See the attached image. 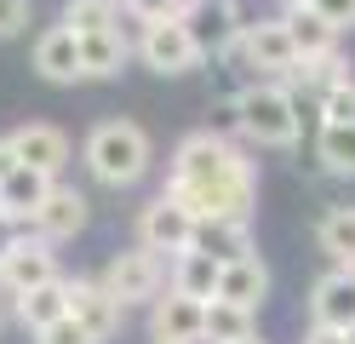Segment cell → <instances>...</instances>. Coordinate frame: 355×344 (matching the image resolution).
Instances as JSON below:
<instances>
[{
    "mask_svg": "<svg viewBox=\"0 0 355 344\" xmlns=\"http://www.w3.org/2000/svg\"><path fill=\"white\" fill-rule=\"evenodd\" d=\"M230 126L247 138L252 149H298L304 138V109H298V92L286 81H252L230 98Z\"/></svg>",
    "mask_w": 355,
    "mask_h": 344,
    "instance_id": "6da1fadb",
    "label": "cell"
},
{
    "mask_svg": "<svg viewBox=\"0 0 355 344\" xmlns=\"http://www.w3.org/2000/svg\"><path fill=\"white\" fill-rule=\"evenodd\" d=\"M80 167L92 172V183H103V190H132V183H144L149 167H155V138L126 121V115H109V121H98L92 132H86L80 144Z\"/></svg>",
    "mask_w": 355,
    "mask_h": 344,
    "instance_id": "7a4b0ae2",
    "label": "cell"
},
{
    "mask_svg": "<svg viewBox=\"0 0 355 344\" xmlns=\"http://www.w3.org/2000/svg\"><path fill=\"white\" fill-rule=\"evenodd\" d=\"M247 149H235L224 132H212V126H201V132H184L178 138V149H172V161H166V183L161 190L166 195H195V190H212V183H224L235 167H247Z\"/></svg>",
    "mask_w": 355,
    "mask_h": 344,
    "instance_id": "3957f363",
    "label": "cell"
},
{
    "mask_svg": "<svg viewBox=\"0 0 355 344\" xmlns=\"http://www.w3.org/2000/svg\"><path fill=\"white\" fill-rule=\"evenodd\" d=\"M132 58H138L149 75H166V81H172V75H189V69H201V63H207L184 17L144 23V29H138V40H132Z\"/></svg>",
    "mask_w": 355,
    "mask_h": 344,
    "instance_id": "277c9868",
    "label": "cell"
},
{
    "mask_svg": "<svg viewBox=\"0 0 355 344\" xmlns=\"http://www.w3.org/2000/svg\"><path fill=\"white\" fill-rule=\"evenodd\" d=\"M58 275H63L58 247H52V241H40L35 229H24V236H17V247L6 252V259H0V310H12L24 293L58 281Z\"/></svg>",
    "mask_w": 355,
    "mask_h": 344,
    "instance_id": "5b68a950",
    "label": "cell"
},
{
    "mask_svg": "<svg viewBox=\"0 0 355 344\" xmlns=\"http://www.w3.org/2000/svg\"><path fill=\"white\" fill-rule=\"evenodd\" d=\"M98 281L115 293L126 310L132 304H155V298L166 293V259H161V252H149V247H126V252H115V259L103 264Z\"/></svg>",
    "mask_w": 355,
    "mask_h": 344,
    "instance_id": "8992f818",
    "label": "cell"
},
{
    "mask_svg": "<svg viewBox=\"0 0 355 344\" xmlns=\"http://www.w3.org/2000/svg\"><path fill=\"white\" fill-rule=\"evenodd\" d=\"M195 224H201V218H195L184 201H172V195L161 190V195L138 213V247L161 252V259H178V252L195 247Z\"/></svg>",
    "mask_w": 355,
    "mask_h": 344,
    "instance_id": "52a82bcc",
    "label": "cell"
},
{
    "mask_svg": "<svg viewBox=\"0 0 355 344\" xmlns=\"http://www.w3.org/2000/svg\"><path fill=\"white\" fill-rule=\"evenodd\" d=\"M189 35L201 46V58H235L241 52V35H247V12H241V0H201L189 17Z\"/></svg>",
    "mask_w": 355,
    "mask_h": 344,
    "instance_id": "ba28073f",
    "label": "cell"
},
{
    "mask_svg": "<svg viewBox=\"0 0 355 344\" xmlns=\"http://www.w3.org/2000/svg\"><path fill=\"white\" fill-rule=\"evenodd\" d=\"M241 58H247V69H258V81H286L298 69L293 35H286L281 17H252L247 35H241Z\"/></svg>",
    "mask_w": 355,
    "mask_h": 344,
    "instance_id": "9c48e42d",
    "label": "cell"
},
{
    "mask_svg": "<svg viewBox=\"0 0 355 344\" xmlns=\"http://www.w3.org/2000/svg\"><path fill=\"white\" fill-rule=\"evenodd\" d=\"M149 338L155 344H207V298L166 287L149 304Z\"/></svg>",
    "mask_w": 355,
    "mask_h": 344,
    "instance_id": "30bf717a",
    "label": "cell"
},
{
    "mask_svg": "<svg viewBox=\"0 0 355 344\" xmlns=\"http://www.w3.org/2000/svg\"><path fill=\"white\" fill-rule=\"evenodd\" d=\"M69 316L92 333V344H109L121 333V321H126V304L98 281V275H69Z\"/></svg>",
    "mask_w": 355,
    "mask_h": 344,
    "instance_id": "8fae6325",
    "label": "cell"
},
{
    "mask_svg": "<svg viewBox=\"0 0 355 344\" xmlns=\"http://www.w3.org/2000/svg\"><path fill=\"white\" fill-rule=\"evenodd\" d=\"M29 63H35V75L52 81V86L86 81V69H80V35L69 29V23H46V29L35 35V46H29Z\"/></svg>",
    "mask_w": 355,
    "mask_h": 344,
    "instance_id": "7c38bea8",
    "label": "cell"
},
{
    "mask_svg": "<svg viewBox=\"0 0 355 344\" xmlns=\"http://www.w3.org/2000/svg\"><path fill=\"white\" fill-rule=\"evenodd\" d=\"M6 138H12L17 161H24V167H35V172H46V178H63V167H69V155H75L69 132L52 126V121H24V126H12Z\"/></svg>",
    "mask_w": 355,
    "mask_h": 344,
    "instance_id": "4fadbf2b",
    "label": "cell"
},
{
    "mask_svg": "<svg viewBox=\"0 0 355 344\" xmlns=\"http://www.w3.org/2000/svg\"><path fill=\"white\" fill-rule=\"evenodd\" d=\"M86 206H92V201H86V190H75V183L58 178L52 190H46V201H40V213L29 218V229H35L40 241L63 247V241H75L80 229H86Z\"/></svg>",
    "mask_w": 355,
    "mask_h": 344,
    "instance_id": "5bb4252c",
    "label": "cell"
},
{
    "mask_svg": "<svg viewBox=\"0 0 355 344\" xmlns=\"http://www.w3.org/2000/svg\"><path fill=\"white\" fill-rule=\"evenodd\" d=\"M309 321H315V327L355 333V270L349 264H332L321 281L309 287Z\"/></svg>",
    "mask_w": 355,
    "mask_h": 344,
    "instance_id": "9a60e30c",
    "label": "cell"
},
{
    "mask_svg": "<svg viewBox=\"0 0 355 344\" xmlns=\"http://www.w3.org/2000/svg\"><path fill=\"white\" fill-rule=\"evenodd\" d=\"M218 298H230V304H241V310H263V298H270V264H263L258 252L230 259L224 281H218Z\"/></svg>",
    "mask_w": 355,
    "mask_h": 344,
    "instance_id": "2e32d148",
    "label": "cell"
},
{
    "mask_svg": "<svg viewBox=\"0 0 355 344\" xmlns=\"http://www.w3.org/2000/svg\"><path fill=\"white\" fill-rule=\"evenodd\" d=\"M52 183H58V178H46V172H35V167H24V161H17V167L0 178V213L17 218V224L29 229V218L40 213V201H46Z\"/></svg>",
    "mask_w": 355,
    "mask_h": 344,
    "instance_id": "e0dca14e",
    "label": "cell"
},
{
    "mask_svg": "<svg viewBox=\"0 0 355 344\" xmlns=\"http://www.w3.org/2000/svg\"><path fill=\"white\" fill-rule=\"evenodd\" d=\"M12 316H17V327H24L29 338H35V333H46L52 321H63V316H69V275H58V281H46V287L24 293V298L12 304Z\"/></svg>",
    "mask_w": 355,
    "mask_h": 344,
    "instance_id": "ac0fdd59",
    "label": "cell"
},
{
    "mask_svg": "<svg viewBox=\"0 0 355 344\" xmlns=\"http://www.w3.org/2000/svg\"><path fill=\"white\" fill-rule=\"evenodd\" d=\"M195 247L212 252L218 264L241 259V252H258V241H252V218H201V224H195Z\"/></svg>",
    "mask_w": 355,
    "mask_h": 344,
    "instance_id": "d6986e66",
    "label": "cell"
},
{
    "mask_svg": "<svg viewBox=\"0 0 355 344\" xmlns=\"http://www.w3.org/2000/svg\"><path fill=\"white\" fill-rule=\"evenodd\" d=\"M126 63H132V40H126V29L80 35V69H86V81H115Z\"/></svg>",
    "mask_w": 355,
    "mask_h": 344,
    "instance_id": "ffe728a7",
    "label": "cell"
},
{
    "mask_svg": "<svg viewBox=\"0 0 355 344\" xmlns=\"http://www.w3.org/2000/svg\"><path fill=\"white\" fill-rule=\"evenodd\" d=\"M281 23H286V35H293L298 63H304V58H327V52H338V29H332L321 12L293 6V12H281Z\"/></svg>",
    "mask_w": 355,
    "mask_h": 344,
    "instance_id": "44dd1931",
    "label": "cell"
},
{
    "mask_svg": "<svg viewBox=\"0 0 355 344\" xmlns=\"http://www.w3.org/2000/svg\"><path fill=\"white\" fill-rule=\"evenodd\" d=\"M218 281H224V264H218L212 252L189 247V252H178V259H172V287H178V293H189V298H218Z\"/></svg>",
    "mask_w": 355,
    "mask_h": 344,
    "instance_id": "7402d4cb",
    "label": "cell"
},
{
    "mask_svg": "<svg viewBox=\"0 0 355 344\" xmlns=\"http://www.w3.org/2000/svg\"><path fill=\"white\" fill-rule=\"evenodd\" d=\"M349 81V58H344V46L338 52H327V58H304L293 75H286V86L304 92V98H327L332 86H344Z\"/></svg>",
    "mask_w": 355,
    "mask_h": 344,
    "instance_id": "603a6c76",
    "label": "cell"
},
{
    "mask_svg": "<svg viewBox=\"0 0 355 344\" xmlns=\"http://www.w3.org/2000/svg\"><path fill=\"white\" fill-rule=\"evenodd\" d=\"M315 247L332 264H355V206H327L315 218Z\"/></svg>",
    "mask_w": 355,
    "mask_h": 344,
    "instance_id": "cb8c5ba5",
    "label": "cell"
},
{
    "mask_svg": "<svg viewBox=\"0 0 355 344\" xmlns=\"http://www.w3.org/2000/svg\"><path fill=\"white\" fill-rule=\"evenodd\" d=\"M258 333V310H241L230 298H207V344H241Z\"/></svg>",
    "mask_w": 355,
    "mask_h": 344,
    "instance_id": "d4e9b609",
    "label": "cell"
},
{
    "mask_svg": "<svg viewBox=\"0 0 355 344\" xmlns=\"http://www.w3.org/2000/svg\"><path fill=\"white\" fill-rule=\"evenodd\" d=\"M121 0H63V12L58 23H69L75 35H109V29H121Z\"/></svg>",
    "mask_w": 355,
    "mask_h": 344,
    "instance_id": "484cf974",
    "label": "cell"
},
{
    "mask_svg": "<svg viewBox=\"0 0 355 344\" xmlns=\"http://www.w3.org/2000/svg\"><path fill=\"white\" fill-rule=\"evenodd\" d=\"M315 161L332 178H355V126H321L315 132Z\"/></svg>",
    "mask_w": 355,
    "mask_h": 344,
    "instance_id": "4316f807",
    "label": "cell"
},
{
    "mask_svg": "<svg viewBox=\"0 0 355 344\" xmlns=\"http://www.w3.org/2000/svg\"><path fill=\"white\" fill-rule=\"evenodd\" d=\"M201 0H121V12L132 23H166V17H189Z\"/></svg>",
    "mask_w": 355,
    "mask_h": 344,
    "instance_id": "83f0119b",
    "label": "cell"
},
{
    "mask_svg": "<svg viewBox=\"0 0 355 344\" xmlns=\"http://www.w3.org/2000/svg\"><path fill=\"white\" fill-rule=\"evenodd\" d=\"M315 109H321V126H355V75L332 86L327 98H315Z\"/></svg>",
    "mask_w": 355,
    "mask_h": 344,
    "instance_id": "f1b7e54d",
    "label": "cell"
},
{
    "mask_svg": "<svg viewBox=\"0 0 355 344\" xmlns=\"http://www.w3.org/2000/svg\"><path fill=\"white\" fill-rule=\"evenodd\" d=\"M35 23V0H0V40H17Z\"/></svg>",
    "mask_w": 355,
    "mask_h": 344,
    "instance_id": "f546056e",
    "label": "cell"
},
{
    "mask_svg": "<svg viewBox=\"0 0 355 344\" xmlns=\"http://www.w3.org/2000/svg\"><path fill=\"white\" fill-rule=\"evenodd\" d=\"M35 344H92V333H86L75 316H63V321H52L46 333H35Z\"/></svg>",
    "mask_w": 355,
    "mask_h": 344,
    "instance_id": "4dcf8cb0",
    "label": "cell"
},
{
    "mask_svg": "<svg viewBox=\"0 0 355 344\" xmlns=\"http://www.w3.org/2000/svg\"><path fill=\"white\" fill-rule=\"evenodd\" d=\"M304 6H309V12H321L338 35H344V29H355V0H304Z\"/></svg>",
    "mask_w": 355,
    "mask_h": 344,
    "instance_id": "1f68e13d",
    "label": "cell"
},
{
    "mask_svg": "<svg viewBox=\"0 0 355 344\" xmlns=\"http://www.w3.org/2000/svg\"><path fill=\"white\" fill-rule=\"evenodd\" d=\"M304 344H355V333H338V327H315V321H309Z\"/></svg>",
    "mask_w": 355,
    "mask_h": 344,
    "instance_id": "d6a6232c",
    "label": "cell"
},
{
    "mask_svg": "<svg viewBox=\"0 0 355 344\" xmlns=\"http://www.w3.org/2000/svg\"><path fill=\"white\" fill-rule=\"evenodd\" d=\"M17 236H24V224H17V218H6V213H0V259H6V252L17 247Z\"/></svg>",
    "mask_w": 355,
    "mask_h": 344,
    "instance_id": "836d02e7",
    "label": "cell"
},
{
    "mask_svg": "<svg viewBox=\"0 0 355 344\" xmlns=\"http://www.w3.org/2000/svg\"><path fill=\"white\" fill-rule=\"evenodd\" d=\"M12 167H17V149H12V138H6V132H0V178H6Z\"/></svg>",
    "mask_w": 355,
    "mask_h": 344,
    "instance_id": "e575fe53",
    "label": "cell"
},
{
    "mask_svg": "<svg viewBox=\"0 0 355 344\" xmlns=\"http://www.w3.org/2000/svg\"><path fill=\"white\" fill-rule=\"evenodd\" d=\"M241 344H270V338H263V333H252V338H241Z\"/></svg>",
    "mask_w": 355,
    "mask_h": 344,
    "instance_id": "d590c367",
    "label": "cell"
},
{
    "mask_svg": "<svg viewBox=\"0 0 355 344\" xmlns=\"http://www.w3.org/2000/svg\"><path fill=\"white\" fill-rule=\"evenodd\" d=\"M293 6H304V0H281V12H293Z\"/></svg>",
    "mask_w": 355,
    "mask_h": 344,
    "instance_id": "8d00e7d4",
    "label": "cell"
},
{
    "mask_svg": "<svg viewBox=\"0 0 355 344\" xmlns=\"http://www.w3.org/2000/svg\"><path fill=\"white\" fill-rule=\"evenodd\" d=\"M0 327H6V310H0Z\"/></svg>",
    "mask_w": 355,
    "mask_h": 344,
    "instance_id": "74e56055",
    "label": "cell"
}]
</instances>
